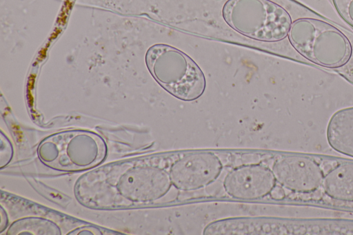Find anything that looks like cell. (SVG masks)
<instances>
[{
    "instance_id": "1",
    "label": "cell",
    "mask_w": 353,
    "mask_h": 235,
    "mask_svg": "<svg viewBox=\"0 0 353 235\" xmlns=\"http://www.w3.org/2000/svg\"><path fill=\"white\" fill-rule=\"evenodd\" d=\"M288 37L300 55L323 68H342L353 54V45L347 36L336 25L310 10L305 16L292 21Z\"/></svg>"
},
{
    "instance_id": "2",
    "label": "cell",
    "mask_w": 353,
    "mask_h": 235,
    "mask_svg": "<svg viewBox=\"0 0 353 235\" xmlns=\"http://www.w3.org/2000/svg\"><path fill=\"white\" fill-rule=\"evenodd\" d=\"M148 70L173 96L185 101L199 99L206 87L199 66L181 50L165 44L151 46L145 54Z\"/></svg>"
},
{
    "instance_id": "3",
    "label": "cell",
    "mask_w": 353,
    "mask_h": 235,
    "mask_svg": "<svg viewBox=\"0 0 353 235\" xmlns=\"http://www.w3.org/2000/svg\"><path fill=\"white\" fill-rule=\"evenodd\" d=\"M222 15L237 32L265 42L286 38L293 21L284 7L271 0H228Z\"/></svg>"
},
{
    "instance_id": "4",
    "label": "cell",
    "mask_w": 353,
    "mask_h": 235,
    "mask_svg": "<svg viewBox=\"0 0 353 235\" xmlns=\"http://www.w3.org/2000/svg\"><path fill=\"white\" fill-rule=\"evenodd\" d=\"M272 171L276 182L292 192L312 194L321 189L324 177L322 163L301 154H286L273 163Z\"/></svg>"
},
{
    "instance_id": "5",
    "label": "cell",
    "mask_w": 353,
    "mask_h": 235,
    "mask_svg": "<svg viewBox=\"0 0 353 235\" xmlns=\"http://www.w3.org/2000/svg\"><path fill=\"white\" fill-rule=\"evenodd\" d=\"M223 163L215 154L196 152L187 154L170 166L172 185L182 191H193L208 185L221 172Z\"/></svg>"
},
{
    "instance_id": "6",
    "label": "cell",
    "mask_w": 353,
    "mask_h": 235,
    "mask_svg": "<svg viewBox=\"0 0 353 235\" xmlns=\"http://www.w3.org/2000/svg\"><path fill=\"white\" fill-rule=\"evenodd\" d=\"M276 184L272 170L255 163L235 167L225 177L223 187L234 198L250 201L269 195Z\"/></svg>"
},
{
    "instance_id": "7",
    "label": "cell",
    "mask_w": 353,
    "mask_h": 235,
    "mask_svg": "<svg viewBox=\"0 0 353 235\" xmlns=\"http://www.w3.org/2000/svg\"><path fill=\"white\" fill-rule=\"evenodd\" d=\"M321 189L332 201L353 203V161L324 160Z\"/></svg>"
},
{
    "instance_id": "8",
    "label": "cell",
    "mask_w": 353,
    "mask_h": 235,
    "mask_svg": "<svg viewBox=\"0 0 353 235\" xmlns=\"http://www.w3.org/2000/svg\"><path fill=\"white\" fill-rule=\"evenodd\" d=\"M326 134L334 151L353 158V107L335 112L330 119Z\"/></svg>"
},
{
    "instance_id": "9",
    "label": "cell",
    "mask_w": 353,
    "mask_h": 235,
    "mask_svg": "<svg viewBox=\"0 0 353 235\" xmlns=\"http://www.w3.org/2000/svg\"><path fill=\"white\" fill-rule=\"evenodd\" d=\"M339 16L353 28V0H332Z\"/></svg>"
},
{
    "instance_id": "10",
    "label": "cell",
    "mask_w": 353,
    "mask_h": 235,
    "mask_svg": "<svg viewBox=\"0 0 353 235\" xmlns=\"http://www.w3.org/2000/svg\"><path fill=\"white\" fill-rule=\"evenodd\" d=\"M269 195L271 198L276 201L283 200L286 197L285 188L279 184V185L276 184L274 185V187L270 191Z\"/></svg>"
}]
</instances>
